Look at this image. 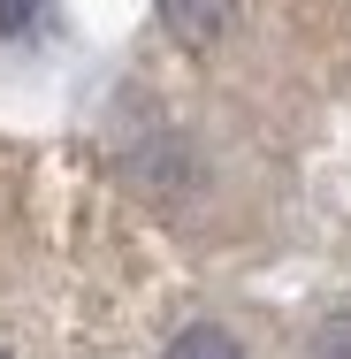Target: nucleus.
I'll return each instance as SVG.
<instances>
[{
    "instance_id": "f257e3e1",
    "label": "nucleus",
    "mask_w": 351,
    "mask_h": 359,
    "mask_svg": "<svg viewBox=\"0 0 351 359\" xmlns=\"http://www.w3.org/2000/svg\"><path fill=\"white\" fill-rule=\"evenodd\" d=\"M160 23L184 46H221L229 23H237V0H160Z\"/></svg>"
},
{
    "instance_id": "f03ea898",
    "label": "nucleus",
    "mask_w": 351,
    "mask_h": 359,
    "mask_svg": "<svg viewBox=\"0 0 351 359\" xmlns=\"http://www.w3.org/2000/svg\"><path fill=\"white\" fill-rule=\"evenodd\" d=\"M168 359H245V352H237V337H229V329H214V321H191V329L168 344Z\"/></svg>"
},
{
    "instance_id": "7ed1b4c3",
    "label": "nucleus",
    "mask_w": 351,
    "mask_h": 359,
    "mask_svg": "<svg viewBox=\"0 0 351 359\" xmlns=\"http://www.w3.org/2000/svg\"><path fill=\"white\" fill-rule=\"evenodd\" d=\"M313 359H351V306H336V313L313 329Z\"/></svg>"
},
{
    "instance_id": "20e7f679",
    "label": "nucleus",
    "mask_w": 351,
    "mask_h": 359,
    "mask_svg": "<svg viewBox=\"0 0 351 359\" xmlns=\"http://www.w3.org/2000/svg\"><path fill=\"white\" fill-rule=\"evenodd\" d=\"M31 15H39V0H0V31H23Z\"/></svg>"
},
{
    "instance_id": "39448f33",
    "label": "nucleus",
    "mask_w": 351,
    "mask_h": 359,
    "mask_svg": "<svg viewBox=\"0 0 351 359\" xmlns=\"http://www.w3.org/2000/svg\"><path fill=\"white\" fill-rule=\"evenodd\" d=\"M0 359H8V352H0Z\"/></svg>"
}]
</instances>
